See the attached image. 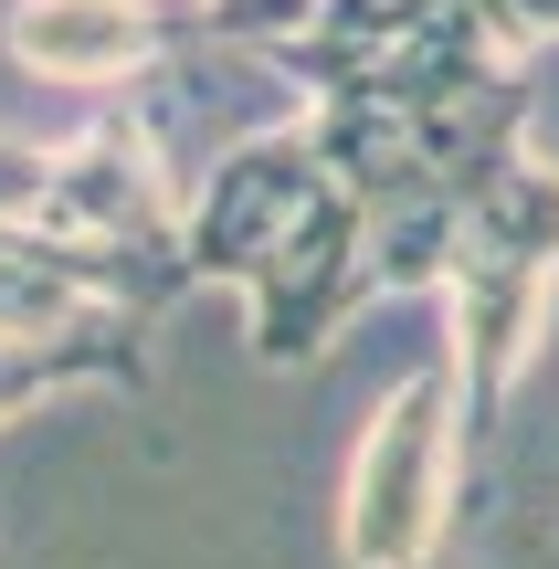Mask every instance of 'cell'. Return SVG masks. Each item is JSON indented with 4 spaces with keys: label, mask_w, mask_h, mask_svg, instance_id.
Segmentation results:
<instances>
[{
    "label": "cell",
    "mask_w": 559,
    "mask_h": 569,
    "mask_svg": "<svg viewBox=\"0 0 559 569\" xmlns=\"http://www.w3.org/2000/svg\"><path fill=\"white\" fill-rule=\"evenodd\" d=\"M549 274H559V169L518 148L465 190V243H455V274H443L465 432H497L507 390H518L528 348L549 327Z\"/></svg>",
    "instance_id": "6da1fadb"
},
{
    "label": "cell",
    "mask_w": 559,
    "mask_h": 569,
    "mask_svg": "<svg viewBox=\"0 0 559 569\" xmlns=\"http://www.w3.org/2000/svg\"><path fill=\"white\" fill-rule=\"evenodd\" d=\"M148 348L138 327H106V338H11L0 327V422L42 401V390H74V380H138Z\"/></svg>",
    "instance_id": "8992f818"
},
{
    "label": "cell",
    "mask_w": 559,
    "mask_h": 569,
    "mask_svg": "<svg viewBox=\"0 0 559 569\" xmlns=\"http://www.w3.org/2000/svg\"><path fill=\"white\" fill-rule=\"evenodd\" d=\"M370 296H380V284H370V211H359V190L338 180L328 201L307 211V232H296V243L243 284L253 359H264V369H307Z\"/></svg>",
    "instance_id": "277c9868"
},
{
    "label": "cell",
    "mask_w": 559,
    "mask_h": 569,
    "mask_svg": "<svg viewBox=\"0 0 559 569\" xmlns=\"http://www.w3.org/2000/svg\"><path fill=\"white\" fill-rule=\"evenodd\" d=\"M53 169H63V148H42V138H0V222H32V211L53 201Z\"/></svg>",
    "instance_id": "ba28073f"
},
{
    "label": "cell",
    "mask_w": 559,
    "mask_h": 569,
    "mask_svg": "<svg viewBox=\"0 0 559 569\" xmlns=\"http://www.w3.org/2000/svg\"><path fill=\"white\" fill-rule=\"evenodd\" d=\"M0 42L42 84H148L180 42H201V11L190 0H11Z\"/></svg>",
    "instance_id": "5b68a950"
},
{
    "label": "cell",
    "mask_w": 559,
    "mask_h": 569,
    "mask_svg": "<svg viewBox=\"0 0 559 569\" xmlns=\"http://www.w3.org/2000/svg\"><path fill=\"white\" fill-rule=\"evenodd\" d=\"M338 190L328 148L307 138V127H286V138H243L232 159L201 169V190H190V274L201 284H253L274 264V253L307 232V211Z\"/></svg>",
    "instance_id": "3957f363"
},
{
    "label": "cell",
    "mask_w": 559,
    "mask_h": 569,
    "mask_svg": "<svg viewBox=\"0 0 559 569\" xmlns=\"http://www.w3.org/2000/svg\"><path fill=\"white\" fill-rule=\"evenodd\" d=\"M190 11H211V0H190Z\"/></svg>",
    "instance_id": "9c48e42d"
},
{
    "label": "cell",
    "mask_w": 559,
    "mask_h": 569,
    "mask_svg": "<svg viewBox=\"0 0 559 569\" xmlns=\"http://www.w3.org/2000/svg\"><path fill=\"white\" fill-rule=\"evenodd\" d=\"M443 11H465V0H328V21H317L307 42H286V74L307 84L317 63H349V53H391V42L433 32Z\"/></svg>",
    "instance_id": "52a82bcc"
},
{
    "label": "cell",
    "mask_w": 559,
    "mask_h": 569,
    "mask_svg": "<svg viewBox=\"0 0 559 569\" xmlns=\"http://www.w3.org/2000/svg\"><path fill=\"white\" fill-rule=\"evenodd\" d=\"M455 443H465V380L433 359V369H412V380L380 401L370 432H359L349 496H338V549H349V569H422L443 549Z\"/></svg>",
    "instance_id": "7a4b0ae2"
}]
</instances>
